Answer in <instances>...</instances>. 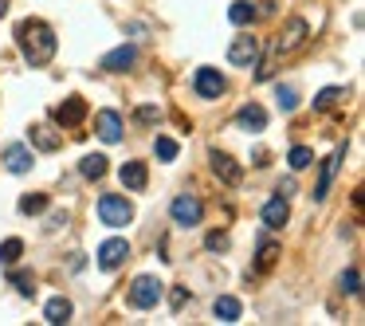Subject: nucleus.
Listing matches in <instances>:
<instances>
[{"instance_id": "1", "label": "nucleus", "mask_w": 365, "mask_h": 326, "mask_svg": "<svg viewBox=\"0 0 365 326\" xmlns=\"http://www.w3.org/2000/svg\"><path fill=\"white\" fill-rule=\"evenodd\" d=\"M16 47L32 67H43V63H51L60 40H55V32H51L43 20H20L16 24Z\"/></svg>"}, {"instance_id": "2", "label": "nucleus", "mask_w": 365, "mask_h": 326, "mask_svg": "<svg viewBox=\"0 0 365 326\" xmlns=\"http://www.w3.org/2000/svg\"><path fill=\"white\" fill-rule=\"evenodd\" d=\"M99 216L106 228H126L130 220H134V205H130L126 197H118V193H106V197L99 201Z\"/></svg>"}, {"instance_id": "3", "label": "nucleus", "mask_w": 365, "mask_h": 326, "mask_svg": "<svg viewBox=\"0 0 365 326\" xmlns=\"http://www.w3.org/2000/svg\"><path fill=\"white\" fill-rule=\"evenodd\" d=\"M162 291H165V283H162V279H153V275H137L126 299H130V307H137V310H150V307H157V299H162Z\"/></svg>"}, {"instance_id": "4", "label": "nucleus", "mask_w": 365, "mask_h": 326, "mask_svg": "<svg viewBox=\"0 0 365 326\" xmlns=\"http://www.w3.org/2000/svg\"><path fill=\"white\" fill-rule=\"evenodd\" d=\"M306 35H310V24H306L303 16L287 20V28H283V35L275 40V52H271V55L279 60V55H291V52H298V47L306 43Z\"/></svg>"}, {"instance_id": "5", "label": "nucleus", "mask_w": 365, "mask_h": 326, "mask_svg": "<svg viewBox=\"0 0 365 326\" xmlns=\"http://www.w3.org/2000/svg\"><path fill=\"white\" fill-rule=\"evenodd\" d=\"M228 63L232 67H255L259 63V40L255 35H236L228 47Z\"/></svg>"}, {"instance_id": "6", "label": "nucleus", "mask_w": 365, "mask_h": 326, "mask_svg": "<svg viewBox=\"0 0 365 326\" xmlns=\"http://www.w3.org/2000/svg\"><path fill=\"white\" fill-rule=\"evenodd\" d=\"M169 213H173V220H177L181 228H193V224H201V216H204V205H201L196 197H189V193H181V197H173Z\"/></svg>"}, {"instance_id": "7", "label": "nucleus", "mask_w": 365, "mask_h": 326, "mask_svg": "<svg viewBox=\"0 0 365 326\" xmlns=\"http://www.w3.org/2000/svg\"><path fill=\"white\" fill-rule=\"evenodd\" d=\"M224 86H228V83H224V75H220L216 67H201V71L193 75V91H196L201 99H220Z\"/></svg>"}, {"instance_id": "8", "label": "nucleus", "mask_w": 365, "mask_h": 326, "mask_svg": "<svg viewBox=\"0 0 365 326\" xmlns=\"http://www.w3.org/2000/svg\"><path fill=\"white\" fill-rule=\"evenodd\" d=\"M126 259H130V244L118 240V236H114V240H106L99 248V267H102V271H118Z\"/></svg>"}, {"instance_id": "9", "label": "nucleus", "mask_w": 365, "mask_h": 326, "mask_svg": "<svg viewBox=\"0 0 365 326\" xmlns=\"http://www.w3.org/2000/svg\"><path fill=\"white\" fill-rule=\"evenodd\" d=\"M51 118L60 122L63 130H71V126H79V122L86 118V103H83V99H75V95H71V99H63V103L55 106V114H51Z\"/></svg>"}, {"instance_id": "10", "label": "nucleus", "mask_w": 365, "mask_h": 326, "mask_svg": "<svg viewBox=\"0 0 365 326\" xmlns=\"http://www.w3.org/2000/svg\"><path fill=\"white\" fill-rule=\"evenodd\" d=\"M94 134H99L106 146L122 142V118L114 111H99V118H94Z\"/></svg>"}, {"instance_id": "11", "label": "nucleus", "mask_w": 365, "mask_h": 326, "mask_svg": "<svg viewBox=\"0 0 365 326\" xmlns=\"http://www.w3.org/2000/svg\"><path fill=\"white\" fill-rule=\"evenodd\" d=\"M118 181L126 185L130 193H142L145 185H150V169H145V162H126L118 169Z\"/></svg>"}, {"instance_id": "12", "label": "nucleus", "mask_w": 365, "mask_h": 326, "mask_svg": "<svg viewBox=\"0 0 365 326\" xmlns=\"http://www.w3.org/2000/svg\"><path fill=\"white\" fill-rule=\"evenodd\" d=\"M4 165H9V173H28V169L35 165L32 146H24V142H16V146H4Z\"/></svg>"}, {"instance_id": "13", "label": "nucleus", "mask_w": 365, "mask_h": 326, "mask_svg": "<svg viewBox=\"0 0 365 326\" xmlns=\"http://www.w3.org/2000/svg\"><path fill=\"white\" fill-rule=\"evenodd\" d=\"M342 157H346V146H338L330 157L322 162V177H318V189H315V201H322L326 193H330V181H334V173H338V165H342Z\"/></svg>"}, {"instance_id": "14", "label": "nucleus", "mask_w": 365, "mask_h": 326, "mask_svg": "<svg viewBox=\"0 0 365 326\" xmlns=\"http://www.w3.org/2000/svg\"><path fill=\"white\" fill-rule=\"evenodd\" d=\"M28 142H32L35 150H43V154H55V150H60V142H63V137L55 134V130H51V126H43V122H40V126H32V130H28Z\"/></svg>"}, {"instance_id": "15", "label": "nucleus", "mask_w": 365, "mask_h": 326, "mask_svg": "<svg viewBox=\"0 0 365 326\" xmlns=\"http://www.w3.org/2000/svg\"><path fill=\"white\" fill-rule=\"evenodd\" d=\"M208 162H213V173L224 181V185H240V165L232 162L228 154H220V150H213V157H208Z\"/></svg>"}, {"instance_id": "16", "label": "nucleus", "mask_w": 365, "mask_h": 326, "mask_svg": "<svg viewBox=\"0 0 365 326\" xmlns=\"http://www.w3.org/2000/svg\"><path fill=\"white\" fill-rule=\"evenodd\" d=\"M137 63V52L130 47V43H122V47H114L111 55H102V67L106 71H130Z\"/></svg>"}, {"instance_id": "17", "label": "nucleus", "mask_w": 365, "mask_h": 326, "mask_svg": "<svg viewBox=\"0 0 365 326\" xmlns=\"http://www.w3.org/2000/svg\"><path fill=\"white\" fill-rule=\"evenodd\" d=\"M236 122H240L244 130H252V134H259V130L267 126V111H264L259 103H247V106H240Z\"/></svg>"}, {"instance_id": "18", "label": "nucleus", "mask_w": 365, "mask_h": 326, "mask_svg": "<svg viewBox=\"0 0 365 326\" xmlns=\"http://www.w3.org/2000/svg\"><path fill=\"white\" fill-rule=\"evenodd\" d=\"M287 216H291V208H287V197H283V193L264 205V224H267V228H283V224H287Z\"/></svg>"}, {"instance_id": "19", "label": "nucleus", "mask_w": 365, "mask_h": 326, "mask_svg": "<svg viewBox=\"0 0 365 326\" xmlns=\"http://www.w3.org/2000/svg\"><path fill=\"white\" fill-rule=\"evenodd\" d=\"M43 318H47L51 326H63V322H71V299H63V295H55V299H47V307H43Z\"/></svg>"}, {"instance_id": "20", "label": "nucleus", "mask_w": 365, "mask_h": 326, "mask_svg": "<svg viewBox=\"0 0 365 326\" xmlns=\"http://www.w3.org/2000/svg\"><path fill=\"white\" fill-rule=\"evenodd\" d=\"M240 299H232V295H220V299L213 303V315L220 318V322H240Z\"/></svg>"}, {"instance_id": "21", "label": "nucleus", "mask_w": 365, "mask_h": 326, "mask_svg": "<svg viewBox=\"0 0 365 326\" xmlns=\"http://www.w3.org/2000/svg\"><path fill=\"white\" fill-rule=\"evenodd\" d=\"M79 173H83L86 181H102V177H106V157H102V154H86L83 162H79Z\"/></svg>"}, {"instance_id": "22", "label": "nucleus", "mask_w": 365, "mask_h": 326, "mask_svg": "<svg viewBox=\"0 0 365 326\" xmlns=\"http://www.w3.org/2000/svg\"><path fill=\"white\" fill-rule=\"evenodd\" d=\"M342 99H346L342 86H326V91H318V95H315V111L326 114V111H334V106H342Z\"/></svg>"}, {"instance_id": "23", "label": "nucleus", "mask_w": 365, "mask_h": 326, "mask_svg": "<svg viewBox=\"0 0 365 326\" xmlns=\"http://www.w3.org/2000/svg\"><path fill=\"white\" fill-rule=\"evenodd\" d=\"M228 20H232L236 28H247V24L255 20V4H247V0H236V4L228 9Z\"/></svg>"}, {"instance_id": "24", "label": "nucleus", "mask_w": 365, "mask_h": 326, "mask_svg": "<svg viewBox=\"0 0 365 326\" xmlns=\"http://www.w3.org/2000/svg\"><path fill=\"white\" fill-rule=\"evenodd\" d=\"M20 256H24V240H16V236H12V240L0 244V264H4V267H12Z\"/></svg>"}, {"instance_id": "25", "label": "nucleus", "mask_w": 365, "mask_h": 326, "mask_svg": "<svg viewBox=\"0 0 365 326\" xmlns=\"http://www.w3.org/2000/svg\"><path fill=\"white\" fill-rule=\"evenodd\" d=\"M43 208H47V197H43V193H24V197H20V213L24 216H35V213H43Z\"/></svg>"}, {"instance_id": "26", "label": "nucleus", "mask_w": 365, "mask_h": 326, "mask_svg": "<svg viewBox=\"0 0 365 326\" xmlns=\"http://www.w3.org/2000/svg\"><path fill=\"white\" fill-rule=\"evenodd\" d=\"M275 103H279L283 114H291L298 106V91H295V86H279V91H275Z\"/></svg>"}, {"instance_id": "27", "label": "nucleus", "mask_w": 365, "mask_h": 326, "mask_svg": "<svg viewBox=\"0 0 365 326\" xmlns=\"http://www.w3.org/2000/svg\"><path fill=\"white\" fill-rule=\"evenodd\" d=\"M287 162H291V169H306V165H315V154H310V150H306V146H295V150H291V154H287Z\"/></svg>"}, {"instance_id": "28", "label": "nucleus", "mask_w": 365, "mask_h": 326, "mask_svg": "<svg viewBox=\"0 0 365 326\" xmlns=\"http://www.w3.org/2000/svg\"><path fill=\"white\" fill-rule=\"evenodd\" d=\"M338 287H342L346 295H357V291H361V271H357V267H349V271H342Z\"/></svg>"}, {"instance_id": "29", "label": "nucleus", "mask_w": 365, "mask_h": 326, "mask_svg": "<svg viewBox=\"0 0 365 326\" xmlns=\"http://www.w3.org/2000/svg\"><path fill=\"white\" fill-rule=\"evenodd\" d=\"M153 154L162 157V162H173V157H177V142H173V137H157V142H153Z\"/></svg>"}, {"instance_id": "30", "label": "nucleus", "mask_w": 365, "mask_h": 326, "mask_svg": "<svg viewBox=\"0 0 365 326\" xmlns=\"http://www.w3.org/2000/svg\"><path fill=\"white\" fill-rule=\"evenodd\" d=\"M275 256H279V248H275V244H264V248H259V259H255V271H267V267L275 264Z\"/></svg>"}, {"instance_id": "31", "label": "nucleus", "mask_w": 365, "mask_h": 326, "mask_svg": "<svg viewBox=\"0 0 365 326\" xmlns=\"http://www.w3.org/2000/svg\"><path fill=\"white\" fill-rule=\"evenodd\" d=\"M12 283H16V291L24 295V299H32V295H35V287H32V275H24V271H12Z\"/></svg>"}, {"instance_id": "32", "label": "nucleus", "mask_w": 365, "mask_h": 326, "mask_svg": "<svg viewBox=\"0 0 365 326\" xmlns=\"http://www.w3.org/2000/svg\"><path fill=\"white\" fill-rule=\"evenodd\" d=\"M204 248H208V252H224V248H228V236H224V232H208V236H204Z\"/></svg>"}, {"instance_id": "33", "label": "nucleus", "mask_w": 365, "mask_h": 326, "mask_svg": "<svg viewBox=\"0 0 365 326\" xmlns=\"http://www.w3.org/2000/svg\"><path fill=\"white\" fill-rule=\"evenodd\" d=\"M157 118H162L157 106H142V111H137V122H157Z\"/></svg>"}, {"instance_id": "34", "label": "nucleus", "mask_w": 365, "mask_h": 326, "mask_svg": "<svg viewBox=\"0 0 365 326\" xmlns=\"http://www.w3.org/2000/svg\"><path fill=\"white\" fill-rule=\"evenodd\" d=\"M185 299H189V295H185V287H177V291L169 295V307H173V310H181V307H185Z\"/></svg>"}, {"instance_id": "35", "label": "nucleus", "mask_w": 365, "mask_h": 326, "mask_svg": "<svg viewBox=\"0 0 365 326\" xmlns=\"http://www.w3.org/2000/svg\"><path fill=\"white\" fill-rule=\"evenodd\" d=\"M63 224H67V213H55V216H51V224H47V228H63Z\"/></svg>"}, {"instance_id": "36", "label": "nucleus", "mask_w": 365, "mask_h": 326, "mask_svg": "<svg viewBox=\"0 0 365 326\" xmlns=\"http://www.w3.org/2000/svg\"><path fill=\"white\" fill-rule=\"evenodd\" d=\"M4 12H9V0H0V16H4Z\"/></svg>"}]
</instances>
